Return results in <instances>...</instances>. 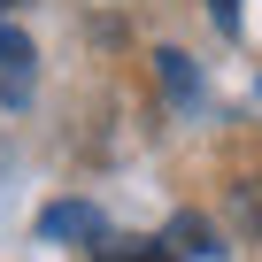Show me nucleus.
Listing matches in <instances>:
<instances>
[{"instance_id":"1","label":"nucleus","mask_w":262,"mask_h":262,"mask_svg":"<svg viewBox=\"0 0 262 262\" xmlns=\"http://www.w3.org/2000/svg\"><path fill=\"white\" fill-rule=\"evenodd\" d=\"M39 231H47V239H108L100 208H85V201H62V208H47V216H39Z\"/></svg>"},{"instance_id":"2","label":"nucleus","mask_w":262,"mask_h":262,"mask_svg":"<svg viewBox=\"0 0 262 262\" xmlns=\"http://www.w3.org/2000/svg\"><path fill=\"white\" fill-rule=\"evenodd\" d=\"M100 262H178L170 239H100Z\"/></svg>"},{"instance_id":"3","label":"nucleus","mask_w":262,"mask_h":262,"mask_svg":"<svg viewBox=\"0 0 262 262\" xmlns=\"http://www.w3.org/2000/svg\"><path fill=\"white\" fill-rule=\"evenodd\" d=\"M170 239H178L185 254H216V231H208L201 216H178V224H170Z\"/></svg>"},{"instance_id":"4","label":"nucleus","mask_w":262,"mask_h":262,"mask_svg":"<svg viewBox=\"0 0 262 262\" xmlns=\"http://www.w3.org/2000/svg\"><path fill=\"white\" fill-rule=\"evenodd\" d=\"M155 62H162V85H170L178 100H193V70H185V54H170V47H162Z\"/></svg>"},{"instance_id":"5","label":"nucleus","mask_w":262,"mask_h":262,"mask_svg":"<svg viewBox=\"0 0 262 262\" xmlns=\"http://www.w3.org/2000/svg\"><path fill=\"white\" fill-rule=\"evenodd\" d=\"M208 16H216L224 31H239V0H208Z\"/></svg>"},{"instance_id":"6","label":"nucleus","mask_w":262,"mask_h":262,"mask_svg":"<svg viewBox=\"0 0 262 262\" xmlns=\"http://www.w3.org/2000/svg\"><path fill=\"white\" fill-rule=\"evenodd\" d=\"M247 224H254V231H262V193H247Z\"/></svg>"},{"instance_id":"7","label":"nucleus","mask_w":262,"mask_h":262,"mask_svg":"<svg viewBox=\"0 0 262 262\" xmlns=\"http://www.w3.org/2000/svg\"><path fill=\"white\" fill-rule=\"evenodd\" d=\"M8 8H16V0H0V16H8Z\"/></svg>"}]
</instances>
